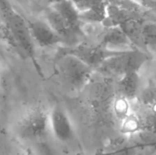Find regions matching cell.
Wrapping results in <instances>:
<instances>
[{"instance_id": "6da1fadb", "label": "cell", "mask_w": 156, "mask_h": 155, "mask_svg": "<svg viewBox=\"0 0 156 155\" xmlns=\"http://www.w3.org/2000/svg\"><path fill=\"white\" fill-rule=\"evenodd\" d=\"M0 39L24 57L32 60L38 67L35 58V45L27 19L14 8L9 0H0Z\"/></svg>"}, {"instance_id": "7a4b0ae2", "label": "cell", "mask_w": 156, "mask_h": 155, "mask_svg": "<svg viewBox=\"0 0 156 155\" xmlns=\"http://www.w3.org/2000/svg\"><path fill=\"white\" fill-rule=\"evenodd\" d=\"M50 128V111L34 105L24 111L15 126L16 136L21 141H33L44 138Z\"/></svg>"}, {"instance_id": "3957f363", "label": "cell", "mask_w": 156, "mask_h": 155, "mask_svg": "<svg viewBox=\"0 0 156 155\" xmlns=\"http://www.w3.org/2000/svg\"><path fill=\"white\" fill-rule=\"evenodd\" d=\"M56 68L60 80L76 91L83 89L95 71L90 65L70 54H59Z\"/></svg>"}, {"instance_id": "277c9868", "label": "cell", "mask_w": 156, "mask_h": 155, "mask_svg": "<svg viewBox=\"0 0 156 155\" xmlns=\"http://www.w3.org/2000/svg\"><path fill=\"white\" fill-rule=\"evenodd\" d=\"M149 59L148 52L136 48L108 58L96 71L109 77L121 78L127 73L140 71Z\"/></svg>"}, {"instance_id": "5b68a950", "label": "cell", "mask_w": 156, "mask_h": 155, "mask_svg": "<svg viewBox=\"0 0 156 155\" xmlns=\"http://www.w3.org/2000/svg\"><path fill=\"white\" fill-rule=\"evenodd\" d=\"M123 52H113L104 48L99 43L80 42L73 46H65L61 49L59 54H70L79 58L91 68H97L108 58Z\"/></svg>"}, {"instance_id": "8992f818", "label": "cell", "mask_w": 156, "mask_h": 155, "mask_svg": "<svg viewBox=\"0 0 156 155\" xmlns=\"http://www.w3.org/2000/svg\"><path fill=\"white\" fill-rule=\"evenodd\" d=\"M98 43L110 51L126 52L136 49L133 43L119 26H105Z\"/></svg>"}, {"instance_id": "52a82bcc", "label": "cell", "mask_w": 156, "mask_h": 155, "mask_svg": "<svg viewBox=\"0 0 156 155\" xmlns=\"http://www.w3.org/2000/svg\"><path fill=\"white\" fill-rule=\"evenodd\" d=\"M32 39L35 45L44 49H50L64 45L62 40L55 33L46 21L27 19Z\"/></svg>"}, {"instance_id": "ba28073f", "label": "cell", "mask_w": 156, "mask_h": 155, "mask_svg": "<svg viewBox=\"0 0 156 155\" xmlns=\"http://www.w3.org/2000/svg\"><path fill=\"white\" fill-rule=\"evenodd\" d=\"M50 128L58 141L69 142L74 138V129L67 112L59 106L50 111Z\"/></svg>"}, {"instance_id": "9c48e42d", "label": "cell", "mask_w": 156, "mask_h": 155, "mask_svg": "<svg viewBox=\"0 0 156 155\" xmlns=\"http://www.w3.org/2000/svg\"><path fill=\"white\" fill-rule=\"evenodd\" d=\"M45 19L55 33L62 40L65 46H73L80 43L81 37L69 27L60 15L52 7L46 13Z\"/></svg>"}, {"instance_id": "30bf717a", "label": "cell", "mask_w": 156, "mask_h": 155, "mask_svg": "<svg viewBox=\"0 0 156 155\" xmlns=\"http://www.w3.org/2000/svg\"><path fill=\"white\" fill-rule=\"evenodd\" d=\"M51 7L60 15L69 27L82 38L84 36L82 30V21L79 12L71 0H63L51 5Z\"/></svg>"}, {"instance_id": "8fae6325", "label": "cell", "mask_w": 156, "mask_h": 155, "mask_svg": "<svg viewBox=\"0 0 156 155\" xmlns=\"http://www.w3.org/2000/svg\"><path fill=\"white\" fill-rule=\"evenodd\" d=\"M142 80L140 71L127 73L117 82V94L120 97L133 102L137 100L142 91Z\"/></svg>"}, {"instance_id": "7c38bea8", "label": "cell", "mask_w": 156, "mask_h": 155, "mask_svg": "<svg viewBox=\"0 0 156 155\" xmlns=\"http://www.w3.org/2000/svg\"><path fill=\"white\" fill-rule=\"evenodd\" d=\"M129 143L136 150L142 148L156 150V130L144 131L133 135Z\"/></svg>"}, {"instance_id": "4fadbf2b", "label": "cell", "mask_w": 156, "mask_h": 155, "mask_svg": "<svg viewBox=\"0 0 156 155\" xmlns=\"http://www.w3.org/2000/svg\"><path fill=\"white\" fill-rule=\"evenodd\" d=\"M141 42L143 50L156 48V22L146 21L141 27Z\"/></svg>"}, {"instance_id": "5bb4252c", "label": "cell", "mask_w": 156, "mask_h": 155, "mask_svg": "<svg viewBox=\"0 0 156 155\" xmlns=\"http://www.w3.org/2000/svg\"><path fill=\"white\" fill-rule=\"evenodd\" d=\"M131 103L132 102L120 96H117V98L114 100L113 110H114L115 116L120 120V122L127 117L133 110L131 106Z\"/></svg>"}, {"instance_id": "9a60e30c", "label": "cell", "mask_w": 156, "mask_h": 155, "mask_svg": "<svg viewBox=\"0 0 156 155\" xmlns=\"http://www.w3.org/2000/svg\"><path fill=\"white\" fill-rule=\"evenodd\" d=\"M137 100L143 106L156 107V84H151L143 88Z\"/></svg>"}, {"instance_id": "2e32d148", "label": "cell", "mask_w": 156, "mask_h": 155, "mask_svg": "<svg viewBox=\"0 0 156 155\" xmlns=\"http://www.w3.org/2000/svg\"><path fill=\"white\" fill-rule=\"evenodd\" d=\"M79 12H88L99 8L105 7L108 5V0H71Z\"/></svg>"}, {"instance_id": "e0dca14e", "label": "cell", "mask_w": 156, "mask_h": 155, "mask_svg": "<svg viewBox=\"0 0 156 155\" xmlns=\"http://www.w3.org/2000/svg\"><path fill=\"white\" fill-rule=\"evenodd\" d=\"M146 10H156V0H134Z\"/></svg>"}, {"instance_id": "ac0fdd59", "label": "cell", "mask_w": 156, "mask_h": 155, "mask_svg": "<svg viewBox=\"0 0 156 155\" xmlns=\"http://www.w3.org/2000/svg\"><path fill=\"white\" fill-rule=\"evenodd\" d=\"M47 1H48L51 5H53V4H55V3L63 1V0H47Z\"/></svg>"}, {"instance_id": "d6986e66", "label": "cell", "mask_w": 156, "mask_h": 155, "mask_svg": "<svg viewBox=\"0 0 156 155\" xmlns=\"http://www.w3.org/2000/svg\"><path fill=\"white\" fill-rule=\"evenodd\" d=\"M108 2H119L126 1V0H108Z\"/></svg>"}, {"instance_id": "ffe728a7", "label": "cell", "mask_w": 156, "mask_h": 155, "mask_svg": "<svg viewBox=\"0 0 156 155\" xmlns=\"http://www.w3.org/2000/svg\"><path fill=\"white\" fill-rule=\"evenodd\" d=\"M12 155H27V154L23 153V152H18V153H14V154H12Z\"/></svg>"}, {"instance_id": "44dd1931", "label": "cell", "mask_w": 156, "mask_h": 155, "mask_svg": "<svg viewBox=\"0 0 156 155\" xmlns=\"http://www.w3.org/2000/svg\"><path fill=\"white\" fill-rule=\"evenodd\" d=\"M154 71H155V77H156V59L155 60V66H154Z\"/></svg>"}]
</instances>
